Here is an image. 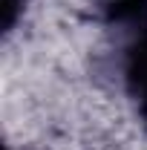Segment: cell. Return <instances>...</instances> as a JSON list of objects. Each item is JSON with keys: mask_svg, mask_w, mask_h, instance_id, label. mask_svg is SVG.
I'll use <instances>...</instances> for the list:
<instances>
[{"mask_svg": "<svg viewBox=\"0 0 147 150\" xmlns=\"http://www.w3.org/2000/svg\"><path fill=\"white\" fill-rule=\"evenodd\" d=\"M121 78L124 90L136 104V112L147 127V26L139 29L136 38L127 43L124 58H121Z\"/></svg>", "mask_w": 147, "mask_h": 150, "instance_id": "6da1fadb", "label": "cell"}, {"mask_svg": "<svg viewBox=\"0 0 147 150\" xmlns=\"http://www.w3.org/2000/svg\"><path fill=\"white\" fill-rule=\"evenodd\" d=\"M101 15L112 26H127V29H144L147 26V0H98Z\"/></svg>", "mask_w": 147, "mask_h": 150, "instance_id": "7a4b0ae2", "label": "cell"}, {"mask_svg": "<svg viewBox=\"0 0 147 150\" xmlns=\"http://www.w3.org/2000/svg\"><path fill=\"white\" fill-rule=\"evenodd\" d=\"M23 9H26V0H3V32H12L15 29V23L18 18L23 15Z\"/></svg>", "mask_w": 147, "mask_h": 150, "instance_id": "3957f363", "label": "cell"}]
</instances>
